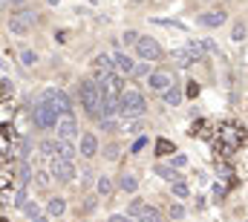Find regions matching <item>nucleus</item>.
<instances>
[{"instance_id": "obj_14", "label": "nucleus", "mask_w": 248, "mask_h": 222, "mask_svg": "<svg viewBox=\"0 0 248 222\" xmlns=\"http://www.w3.org/2000/svg\"><path fill=\"white\" fill-rule=\"evenodd\" d=\"M116 185H119V190H124V193H136V190H139V179H136L133 173H122V176L116 179Z\"/></svg>"}, {"instance_id": "obj_11", "label": "nucleus", "mask_w": 248, "mask_h": 222, "mask_svg": "<svg viewBox=\"0 0 248 222\" xmlns=\"http://www.w3.org/2000/svg\"><path fill=\"white\" fill-rule=\"evenodd\" d=\"M136 66H139V63L127 55V52H116V55H113V69H116L119 75H133Z\"/></svg>"}, {"instance_id": "obj_7", "label": "nucleus", "mask_w": 248, "mask_h": 222, "mask_svg": "<svg viewBox=\"0 0 248 222\" xmlns=\"http://www.w3.org/2000/svg\"><path fill=\"white\" fill-rule=\"evenodd\" d=\"M147 87L156 90V93H168L170 87H176V81H173L170 72H162V69H159V72H150V75H147Z\"/></svg>"}, {"instance_id": "obj_8", "label": "nucleus", "mask_w": 248, "mask_h": 222, "mask_svg": "<svg viewBox=\"0 0 248 222\" xmlns=\"http://www.w3.org/2000/svg\"><path fill=\"white\" fill-rule=\"evenodd\" d=\"M225 20H228V12H225V9H208V12L199 15V23H202L205 29H219Z\"/></svg>"}, {"instance_id": "obj_19", "label": "nucleus", "mask_w": 248, "mask_h": 222, "mask_svg": "<svg viewBox=\"0 0 248 222\" xmlns=\"http://www.w3.org/2000/svg\"><path fill=\"white\" fill-rule=\"evenodd\" d=\"M136 222H162V214H159L153 205H147V208L139 214V220H136Z\"/></svg>"}, {"instance_id": "obj_21", "label": "nucleus", "mask_w": 248, "mask_h": 222, "mask_svg": "<svg viewBox=\"0 0 248 222\" xmlns=\"http://www.w3.org/2000/svg\"><path fill=\"white\" fill-rule=\"evenodd\" d=\"M38 150H41L44 156H55V153H58V139H55V142H52V139L41 142V147H38Z\"/></svg>"}, {"instance_id": "obj_33", "label": "nucleus", "mask_w": 248, "mask_h": 222, "mask_svg": "<svg viewBox=\"0 0 248 222\" xmlns=\"http://www.w3.org/2000/svg\"><path fill=\"white\" fill-rule=\"evenodd\" d=\"M26 3H29V0H6V6H9V9H17V12H20Z\"/></svg>"}, {"instance_id": "obj_6", "label": "nucleus", "mask_w": 248, "mask_h": 222, "mask_svg": "<svg viewBox=\"0 0 248 222\" xmlns=\"http://www.w3.org/2000/svg\"><path fill=\"white\" fill-rule=\"evenodd\" d=\"M49 173L58 179V182H72V176H75V165L69 162V159H52V165H49Z\"/></svg>"}, {"instance_id": "obj_20", "label": "nucleus", "mask_w": 248, "mask_h": 222, "mask_svg": "<svg viewBox=\"0 0 248 222\" xmlns=\"http://www.w3.org/2000/svg\"><path fill=\"white\" fill-rule=\"evenodd\" d=\"M170 193H173L176 199H187V196H190V188H187L185 182H173V185H170Z\"/></svg>"}, {"instance_id": "obj_25", "label": "nucleus", "mask_w": 248, "mask_h": 222, "mask_svg": "<svg viewBox=\"0 0 248 222\" xmlns=\"http://www.w3.org/2000/svg\"><path fill=\"white\" fill-rule=\"evenodd\" d=\"M20 63H23V66H35V63H38V52H35V49H23V52H20Z\"/></svg>"}, {"instance_id": "obj_38", "label": "nucleus", "mask_w": 248, "mask_h": 222, "mask_svg": "<svg viewBox=\"0 0 248 222\" xmlns=\"http://www.w3.org/2000/svg\"><path fill=\"white\" fill-rule=\"evenodd\" d=\"M32 222H49V214H44V217L38 214V217H32Z\"/></svg>"}, {"instance_id": "obj_36", "label": "nucleus", "mask_w": 248, "mask_h": 222, "mask_svg": "<svg viewBox=\"0 0 248 222\" xmlns=\"http://www.w3.org/2000/svg\"><path fill=\"white\" fill-rule=\"evenodd\" d=\"M196 93H199V87H196V81H187V95H190V98H193V95H196Z\"/></svg>"}, {"instance_id": "obj_13", "label": "nucleus", "mask_w": 248, "mask_h": 222, "mask_svg": "<svg viewBox=\"0 0 248 222\" xmlns=\"http://www.w3.org/2000/svg\"><path fill=\"white\" fill-rule=\"evenodd\" d=\"M116 188H119V185H116L110 176H104V173L95 179V190H98V196H104V199H107V196H113V190H116Z\"/></svg>"}, {"instance_id": "obj_3", "label": "nucleus", "mask_w": 248, "mask_h": 222, "mask_svg": "<svg viewBox=\"0 0 248 222\" xmlns=\"http://www.w3.org/2000/svg\"><path fill=\"white\" fill-rule=\"evenodd\" d=\"M202 58H205V47H202V41H187L182 49L170 52V61H173L176 66H190V63H196V61H202Z\"/></svg>"}, {"instance_id": "obj_39", "label": "nucleus", "mask_w": 248, "mask_h": 222, "mask_svg": "<svg viewBox=\"0 0 248 222\" xmlns=\"http://www.w3.org/2000/svg\"><path fill=\"white\" fill-rule=\"evenodd\" d=\"M202 3H208V0H202Z\"/></svg>"}, {"instance_id": "obj_29", "label": "nucleus", "mask_w": 248, "mask_h": 222, "mask_svg": "<svg viewBox=\"0 0 248 222\" xmlns=\"http://www.w3.org/2000/svg\"><path fill=\"white\" fill-rule=\"evenodd\" d=\"M168 214H170V220H182V217H185V205H182V202H173Z\"/></svg>"}, {"instance_id": "obj_1", "label": "nucleus", "mask_w": 248, "mask_h": 222, "mask_svg": "<svg viewBox=\"0 0 248 222\" xmlns=\"http://www.w3.org/2000/svg\"><path fill=\"white\" fill-rule=\"evenodd\" d=\"M78 98H81V107H84V112H87L90 118H95V121L104 118L107 95H104V90H101L98 81H81V87H78Z\"/></svg>"}, {"instance_id": "obj_15", "label": "nucleus", "mask_w": 248, "mask_h": 222, "mask_svg": "<svg viewBox=\"0 0 248 222\" xmlns=\"http://www.w3.org/2000/svg\"><path fill=\"white\" fill-rule=\"evenodd\" d=\"M63 211H66V199H63V196H52V199L46 202V214H49V217H61Z\"/></svg>"}, {"instance_id": "obj_18", "label": "nucleus", "mask_w": 248, "mask_h": 222, "mask_svg": "<svg viewBox=\"0 0 248 222\" xmlns=\"http://www.w3.org/2000/svg\"><path fill=\"white\" fill-rule=\"evenodd\" d=\"M165 104H168V107H179V104H182V90H179V87H170V90L165 93Z\"/></svg>"}, {"instance_id": "obj_9", "label": "nucleus", "mask_w": 248, "mask_h": 222, "mask_svg": "<svg viewBox=\"0 0 248 222\" xmlns=\"http://www.w3.org/2000/svg\"><path fill=\"white\" fill-rule=\"evenodd\" d=\"M78 153H81L84 159L98 156V153H101V147H98V136H95V133H84L81 142H78Z\"/></svg>"}, {"instance_id": "obj_22", "label": "nucleus", "mask_w": 248, "mask_h": 222, "mask_svg": "<svg viewBox=\"0 0 248 222\" xmlns=\"http://www.w3.org/2000/svg\"><path fill=\"white\" fill-rule=\"evenodd\" d=\"M101 153H104V159H107V162H119V156H122V147H119V144H107Z\"/></svg>"}, {"instance_id": "obj_12", "label": "nucleus", "mask_w": 248, "mask_h": 222, "mask_svg": "<svg viewBox=\"0 0 248 222\" xmlns=\"http://www.w3.org/2000/svg\"><path fill=\"white\" fill-rule=\"evenodd\" d=\"M9 32H12V35H17V38H23V35H29V32H32V26H29L23 17L12 15V17H9Z\"/></svg>"}, {"instance_id": "obj_34", "label": "nucleus", "mask_w": 248, "mask_h": 222, "mask_svg": "<svg viewBox=\"0 0 248 222\" xmlns=\"http://www.w3.org/2000/svg\"><path fill=\"white\" fill-rule=\"evenodd\" d=\"M170 165H173V167H185V165H187V156H182V153H176Z\"/></svg>"}, {"instance_id": "obj_17", "label": "nucleus", "mask_w": 248, "mask_h": 222, "mask_svg": "<svg viewBox=\"0 0 248 222\" xmlns=\"http://www.w3.org/2000/svg\"><path fill=\"white\" fill-rule=\"evenodd\" d=\"M246 38H248V26L243 20H237V23L231 26V41H234V44H243Z\"/></svg>"}, {"instance_id": "obj_28", "label": "nucleus", "mask_w": 248, "mask_h": 222, "mask_svg": "<svg viewBox=\"0 0 248 222\" xmlns=\"http://www.w3.org/2000/svg\"><path fill=\"white\" fill-rule=\"evenodd\" d=\"M144 208H147V205H144L141 199H133V202H130V208H127V214H130L133 220H139V214H141Z\"/></svg>"}, {"instance_id": "obj_35", "label": "nucleus", "mask_w": 248, "mask_h": 222, "mask_svg": "<svg viewBox=\"0 0 248 222\" xmlns=\"http://www.w3.org/2000/svg\"><path fill=\"white\" fill-rule=\"evenodd\" d=\"M202 47H205V52H219V49H217V44H214V41H208V38L202 41Z\"/></svg>"}, {"instance_id": "obj_37", "label": "nucleus", "mask_w": 248, "mask_h": 222, "mask_svg": "<svg viewBox=\"0 0 248 222\" xmlns=\"http://www.w3.org/2000/svg\"><path fill=\"white\" fill-rule=\"evenodd\" d=\"M133 75H150V72H147V63H139V66H136V72H133Z\"/></svg>"}, {"instance_id": "obj_31", "label": "nucleus", "mask_w": 248, "mask_h": 222, "mask_svg": "<svg viewBox=\"0 0 248 222\" xmlns=\"http://www.w3.org/2000/svg\"><path fill=\"white\" fill-rule=\"evenodd\" d=\"M101 130H104V133H116V130H119V121H116V118H104V121H101Z\"/></svg>"}, {"instance_id": "obj_10", "label": "nucleus", "mask_w": 248, "mask_h": 222, "mask_svg": "<svg viewBox=\"0 0 248 222\" xmlns=\"http://www.w3.org/2000/svg\"><path fill=\"white\" fill-rule=\"evenodd\" d=\"M55 136H58V139H66V142H72V139L78 136V124H75V118H72L69 112H66L61 121H58V127H55Z\"/></svg>"}, {"instance_id": "obj_5", "label": "nucleus", "mask_w": 248, "mask_h": 222, "mask_svg": "<svg viewBox=\"0 0 248 222\" xmlns=\"http://www.w3.org/2000/svg\"><path fill=\"white\" fill-rule=\"evenodd\" d=\"M98 84H101V90H104L107 98H122L124 87H122V75H119V72H107V75H101Z\"/></svg>"}, {"instance_id": "obj_27", "label": "nucleus", "mask_w": 248, "mask_h": 222, "mask_svg": "<svg viewBox=\"0 0 248 222\" xmlns=\"http://www.w3.org/2000/svg\"><path fill=\"white\" fill-rule=\"evenodd\" d=\"M156 173H159L162 179H168L170 185H173V182H179V179H176V170H173V167H162V165H156Z\"/></svg>"}, {"instance_id": "obj_4", "label": "nucleus", "mask_w": 248, "mask_h": 222, "mask_svg": "<svg viewBox=\"0 0 248 222\" xmlns=\"http://www.w3.org/2000/svg\"><path fill=\"white\" fill-rule=\"evenodd\" d=\"M136 55L141 58V61H159V58L165 55V49H162V44L156 38H141L136 44Z\"/></svg>"}, {"instance_id": "obj_32", "label": "nucleus", "mask_w": 248, "mask_h": 222, "mask_svg": "<svg viewBox=\"0 0 248 222\" xmlns=\"http://www.w3.org/2000/svg\"><path fill=\"white\" fill-rule=\"evenodd\" d=\"M107 222H136V220H133L130 214H113V217H110Z\"/></svg>"}, {"instance_id": "obj_30", "label": "nucleus", "mask_w": 248, "mask_h": 222, "mask_svg": "<svg viewBox=\"0 0 248 222\" xmlns=\"http://www.w3.org/2000/svg\"><path fill=\"white\" fill-rule=\"evenodd\" d=\"M35 176H38V185H41V188H49V179H55L49 170H38Z\"/></svg>"}, {"instance_id": "obj_26", "label": "nucleus", "mask_w": 248, "mask_h": 222, "mask_svg": "<svg viewBox=\"0 0 248 222\" xmlns=\"http://www.w3.org/2000/svg\"><path fill=\"white\" fill-rule=\"evenodd\" d=\"M122 41H124V47H136V44L141 41V35H139L136 29H127V32L122 35Z\"/></svg>"}, {"instance_id": "obj_16", "label": "nucleus", "mask_w": 248, "mask_h": 222, "mask_svg": "<svg viewBox=\"0 0 248 222\" xmlns=\"http://www.w3.org/2000/svg\"><path fill=\"white\" fill-rule=\"evenodd\" d=\"M75 153H78V150H75V144H72V142L58 139V159H69V162H72V159H75Z\"/></svg>"}, {"instance_id": "obj_23", "label": "nucleus", "mask_w": 248, "mask_h": 222, "mask_svg": "<svg viewBox=\"0 0 248 222\" xmlns=\"http://www.w3.org/2000/svg\"><path fill=\"white\" fill-rule=\"evenodd\" d=\"M17 17H23L29 26H38V20H41V17H38V12H32V9H20V12H17Z\"/></svg>"}, {"instance_id": "obj_2", "label": "nucleus", "mask_w": 248, "mask_h": 222, "mask_svg": "<svg viewBox=\"0 0 248 222\" xmlns=\"http://www.w3.org/2000/svg\"><path fill=\"white\" fill-rule=\"evenodd\" d=\"M144 110H147L144 95H141L139 90H124L122 98H119V115H122V118H141Z\"/></svg>"}, {"instance_id": "obj_24", "label": "nucleus", "mask_w": 248, "mask_h": 222, "mask_svg": "<svg viewBox=\"0 0 248 222\" xmlns=\"http://www.w3.org/2000/svg\"><path fill=\"white\" fill-rule=\"evenodd\" d=\"M170 153H173V144L168 139H159L156 142V156H170Z\"/></svg>"}]
</instances>
